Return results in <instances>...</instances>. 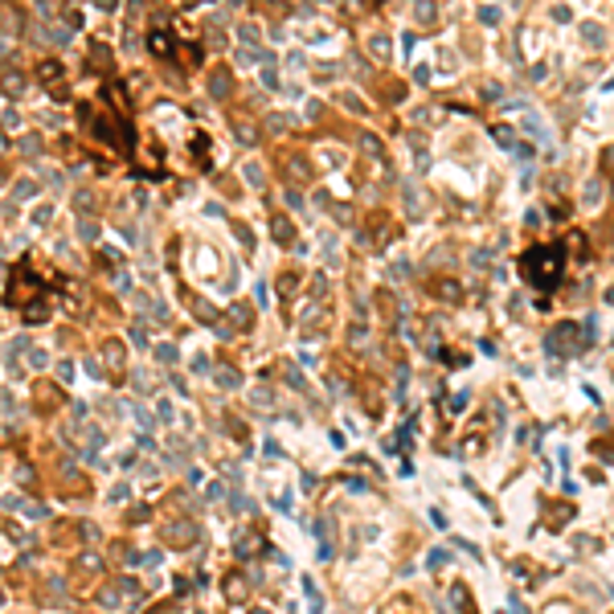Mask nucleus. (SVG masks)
<instances>
[{
    "label": "nucleus",
    "instance_id": "f257e3e1",
    "mask_svg": "<svg viewBox=\"0 0 614 614\" xmlns=\"http://www.w3.org/2000/svg\"><path fill=\"white\" fill-rule=\"evenodd\" d=\"M521 271L537 292H553L561 283V246H533L521 259Z\"/></svg>",
    "mask_w": 614,
    "mask_h": 614
}]
</instances>
